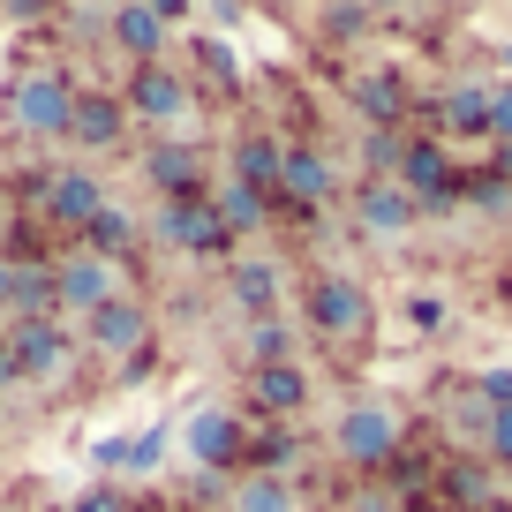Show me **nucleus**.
Instances as JSON below:
<instances>
[{
    "label": "nucleus",
    "mask_w": 512,
    "mask_h": 512,
    "mask_svg": "<svg viewBox=\"0 0 512 512\" xmlns=\"http://www.w3.org/2000/svg\"><path fill=\"white\" fill-rule=\"evenodd\" d=\"M181 452H189L196 467H211V475H234V467H249V430H241V415H226V407H196V415L181 422Z\"/></svg>",
    "instance_id": "1"
},
{
    "label": "nucleus",
    "mask_w": 512,
    "mask_h": 512,
    "mask_svg": "<svg viewBox=\"0 0 512 512\" xmlns=\"http://www.w3.org/2000/svg\"><path fill=\"white\" fill-rule=\"evenodd\" d=\"M339 460H347V467L400 460V415H392L384 400H354L347 415H339Z\"/></svg>",
    "instance_id": "2"
},
{
    "label": "nucleus",
    "mask_w": 512,
    "mask_h": 512,
    "mask_svg": "<svg viewBox=\"0 0 512 512\" xmlns=\"http://www.w3.org/2000/svg\"><path fill=\"white\" fill-rule=\"evenodd\" d=\"M68 113H76V91H68L61 76H16L8 83V121L23 128V136H68Z\"/></svg>",
    "instance_id": "3"
},
{
    "label": "nucleus",
    "mask_w": 512,
    "mask_h": 512,
    "mask_svg": "<svg viewBox=\"0 0 512 512\" xmlns=\"http://www.w3.org/2000/svg\"><path fill=\"white\" fill-rule=\"evenodd\" d=\"M309 324H317L324 339H354V332H369V294H362V279H347V272L309 279Z\"/></svg>",
    "instance_id": "4"
},
{
    "label": "nucleus",
    "mask_w": 512,
    "mask_h": 512,
    "mask_svg": "<svg viewBox=\"0 0 512 512\" xmlns=\"http://www.w3.org/2000/svg\"><path fill=\"white\" fill-rule=\"evenodd\" d=\"M151 234H159L166 249H181V256H219L226 249V226H219V211H211V196H181V204H166L159 219H151Z\"/></svg>",
    "instance_id": "5"
},
{
    "label": "nucleus",
    "mask_w": 512,
    "mask_h": 512,
    "mask_svg": "<svg viewBox=\"0 0 512 512\" xmlns=\"http://www.w3.org/2000/svg\"><path fill=\"white\" fill-rule=\"evenodd\" d=\"M8 354H16L23 384H53L68 369V354H76V339H68L53 317H38V324H8Z\"/></svg>",
    "instance_id": "6"
},
{
    "label": "nucleus",
    "mask_w": 512,
    "mask_h": 512,
    "mask_svg": "<svg viewBox=\"0 0 512 512\" xmlns=\"http://www.w3.org/2000/svg\"><path fill=\"white\" fill-rule=\"evenodd\" d=\"M83 339H91L98 354H144L151 347V309L136 302V294H113L106 309L83 317Z\"/></svg>",
    "instance_id": "7"
},
{
    "label": "nucleus",
    "mask_w": 512,
    "mask_h": 512,
    "mask_svg": "<svg viewBox=\"0 0 512 512\" xmlns=\"http://www.w3.org/2000/svg\"><path fill=\"white\" fill-rule=\"evenodd\" d=\"M113 294H121V279H113V264L106 256H68L61 272H53V309H83V317H91V309H106Z\"/></svg>",
    "instance_id": "8"
},
{
    "label": "nucleus",
    "mask_w": 512,
    "mask_h": 512,
    "mask_svg": "<svg viewBox=\"0 0 512 512\" xmlns=\"http://www.w3.org/2000/svg\"><path fill=\"white\" fill-rule=\"evenodd\" d=\"M400 189H407V204H452V151L437 144V136H422V144H407V159H400Z\"/></svg>",
    "instance_id": "9"
},
{
    "label": "nucleus",
    "mask_w": 512,
    "mask_h": 512,
    "mask_svg": "<svg viewBox=\"0 0 512 512\" xmlns=\"http://www.w3.org/2000/svg\"><path fill=\"white\" fill-rule=\"evenodd\" d=\"M189 98H196V91L174 76V68L151 61V68H136V76H128V98H121V106H136L144 121H189Z\"/></svg>",
    "instance_id": "10"
},
{
    "label": "nucleus",
    "mask_w": 512,
    "mask_h": 512,
    "mask_svg": "<svg viewBox=\"0 0 512 512\" xmlns=\"http://www.w3.org/2000/svg\"><path fill=\"white\" fill-rule=\"evenodd\" d=\"M166 23H181V8H113L106 31H113V46H121L136 68H151L159 46H166Z\"/></svg>",
    "instance_id": "11"
},
{
    "label": "nucleus",
    "mask_w": 512,
    "mask_h": 512,
    "mask_svg": "<svg viewBox=\"0 0 512 512\" xmlns=\"http://www.w3.org/2000/svg\"><path fill=\"white\" fill-rule=\"evenodd\" d=\"M98 211H106V189H98V174H83V166H68V174H53L46 181V219L53 226H91Z\"/></svg>",
    "instance_id": "12"
},
{
    "label": "nucleus",
    "mask_w": 512,
    "mask_h": 512,
    "mask_svg": "<svg viewBox=\"0 0 512 512\" xmlns=\"http://www.w3.org/2000/svg\"><path fill=\"white\" fill-rule=\"evenodd\" d=\"M121 128H128V106L113 91H76V113H68V136H76L83 151H106L121 144Z\"/></svg>",
    "instance_id": "13"
},
{
    "label": "nucleus",
    "mask_w": 512,
    "mask_h": 512,
    "mask_svg": "<svg viewBox=\"0 0 512 512\" xmlns=\"http://www.w3.org/2000/svg\"><path fill=\"white\" fill-rule=\"evenodd\" d=\"M437 136H490V83H452L445 98H430Z\"/></svg>",
    "instance_id": "14"
},
{
    "label": "nucleus",
    "mask_w": 512,
    "mask_h": 512,
    "mask_svg": "<svg viewBox=\"0 0 512 512\" xmlns=\"http://www.w3.org/2000/svg\"><path fill=\"white\" fill-rule=\"evenodd\" d=\"M354 219H362V234L392 241V234H407V226H415V204H407V189H400V181H369V189H362V204H354Z\"/></svg>",
    "instance_id": "15"
},
{
    "label": "nucleus",
    "mask_w": 512,
    "mask_h": 512,
    "mask_svg": "<svg viewBox=\"0 0 512 512\" xmlns=\"http://www.w3.org/2000/svg\"><path fill=\"white\" fill-rule=\"evenodd\" d=\"M279 196H287L294 211H317L324 196H332V166H324L309 144H294V151H287V166H279Z\"/></svg>",
    "instance_id": "16"
},
{
    "label": "nucleus",
    "mask_w": 512,
    "mask_h": 512,
    "mask_svg": "<svg viewBox=\"0 0 512 512\" xmlns=\"http://www.w3.org/2000/svg\"><path fill=\"white\" fill-rule=\"evenodd\" d=\"M249 400L264 407V415H294V407L309 400V369H302V362H272V369H256V377H249Z\"/></svg>",
    "instance_id": "17"
},
{
    "label": "nucleus",
    "mask_w": 512,
    "mask_h": 512,
    "mask_svg": "<svg viewBox=\"0 0 512 512\" xmlns=\"http://www.w3.org/2000/svg\"><path fill=\"white\" fill-rule=\"evenodd\" d=\"M151 181L166 189V204H181V196H204V159H196L189 144H159V151H151Z\"/></svg>",
    "instance_id": "18"
},
{
    "label": "nucleus",
    "mask_w": 512,
    "mask_h": 512,
    "mask_svg": "<svg viewBox=\"0 0 512 512\" xmlns=\"http://www.w3.org/2000/svg\"><path fill=\"white\" fill-rule=\"evenodd\" d=\"M279 166H287V151H279L272 136H241V144H234V181H241V189L272 196L279 189Z\"/></svg>",
    "instance_id": "19"
},
{
    "label": "nucleus",
    "mask_w": 512,
    "mask_h": 512,
    "mask_svg": "<svg viewBox=\"0 0 512 512\" xmlns=\"http://www.w3.org/2000/svg\"><path fill=\"white\" fill-rule=\"evenodd\" d=\"M159 460H166V430L106 437V445H98V467H113V475H159Z\"/></svg>",
    "instance_id": "20"
},
{
    "label": "nucleus",
    "mask_w": 512,
    "mask_h": 512,
    "mask_svg": "<svg viewBox=\"0 0 512 512\" xmlns=\"http://www.w3.org/2000/svg\"><path fill=\"white\" fill-rule=\"evenodd\" d=\"M354 106H362V121H369V128H400V113H407V83H400V76H362V83H354Z\"/></svg>",
    "instance_id": "21"
},
{
    "label": "nucleus",
    "mask_w": 512,
    "mask_h": 512,
    "mask_svg": "<svg viewBox=\"0 0 512 512\" xmlns=\"http://www.w3.org/2000/svg\"><path fill=\"white\" fill-rule=\"evenodd\" d=\"M211 211H219L226 241H234V234H256V226H264V211H272V196L241 189V181H219V196H211Z\"/></svg>",
    "instance_id": "22"
},
{
    "label": "nucleus",
    "mask_w": 512,
    "mask_h": 512,
    "mask_svg": "<svg viewBox=\"0 0 512 512\" xmlns=\"http://www.w3.org/2000/svg\"><path fill=\"white\" fill-rule=\"evenodd\" d=\"M490 482H497L490 460H452V467H445V497H452L460 512H490V505H497Z\"/></svg>",
    "instance_id": "23"
},
{
    "label": "nucleus",
    "mask_w": 512,
    "mask_h": 512,
    "mask_svg": "<svg viewBox=\"0 0 512 512\" xmlns=\"http://www.w3.org/2000/svg\"><path fill=\"white\" fill-rule=\"evenodd\" d=\"M83 241H91V256H106V264H121V256H136V219H128L121 204H106L91 226H83Z\"/></svg>",
    "instance_id": "24"
},
{
    "label": "nucleus",
    "mask_w": 512,
    "mask_h": 512,
    "mask_svg": "<svg viewBox=\"0 0 512 512\" xmlns=\"http://www.w3.org/2000/svg\"><path fill=\"white\" fill-rule=\"evenodd\" d=\"M226 287H234V302L249 309V317H272V302H279V264H234V272H226Z\"/></svg>",
    "instance_id": "25"
},
{
    "label": "nucleus",
    "mask_w": 512,
    "mask_h": 512,
    "mask_svg": "<svg viewBox=\"0 0 512 512\" xmlns=\"http://www.w3.org/2000/svg\"><path fill=\"white\" fill-rule=\"evenodd\" d=\"M234 512H294V482L287 475H241L234 482Z\"/></svg>",
    "instance_id": "26"
},
{
    "label": "nucleus",
    "mask_w": 512,
    "mask_h": 512,
    "mask_svg": "<svg viewBox=\"0 0 512 512\" xmlns=\"http://www.w3.org/2000/svg\"><path fill=\"white\" fill-rule=\"evenodd\" d=\"M287 347H294V332H287L279 317H256V324H249V362H256V369L287 362Z\"/></svg>",
    "instance_id": "27"
},
{
    "label": "nucleus",
    "mask_w": 512,
    "mask_h": 512,
    "mask_svg": "<svg viewBox=\"0 0 512 512\" xmlns=\"http://www.w3.org/2000/svg\"><path fill=\"white\" fill-rule=\"evenodd\" d=\"M362 159H369V181H377V174H400V159H407V136H400V128H369Z\"/></svg>",
    "instance_id": "28"
},
{
    "label": "nucleus",
    "mask_w": 512,
    "mask_h": 512,
    "mask_svg": "<svg viewBox=\"0 0 512 512\" xmlns=\"http://www.w3.org/2000/svg\"><path fill=\"white\" fill-rule=\"evenodd\" d=\"M482 460H490L497 475H512V407L490 415V430H482Z\"/></svg>",
    "instance_id": "29"
},
{
    "label": "nucleus",
    "mask_w": 512,
    "mask_h": 512,
    "mask_svg": "<svg viewBox=\"0 0 512 512\" xmlns=\"http://www.w3.org/2000/svg\"><path fill=\"white\" fill-rule=\"evenodd\" d=\"M490 144H497V151L512 144V76L490 83Z\"/></svg>",
    "instance_id": "30"
},
{
    "label": "nucleus",
    "mask_w": 512,
    "mask_h": 512,
    "mask_svg": "<svg viewBox=\"0 0 512 512\" xmlns=\"http://www.w3.org/2000/svg\"><path fill=\"white\" fill-rule=\"evenodd\" d=\"M324 31L332 38H362V31H377V16H369V8H324Z\"/></svg>",
    "instance_id": "31"
},
{
    "label": "nucleus",
    "mask_w": 512,
    "mask_h": 512,
    "mask_svg": "<svg viewBox=\"0 0 512 512\" xmlns=\"http://www.w3.org/2000/svg\"><path fill=\"white\" fill-rule=\"evenodd\" d=\"M467 196H475V204H490V211H505V196H512V189H505V174H497V166H482V174L467 181Z\"/></svg>",
    "instance_id": "32"
},
{
    "label": "nucleus",
    "mask_w": 512,
    "mask_h": 512,
    "mask_svg": "<svg viewBox=\"0 0 512 512\" xmlns=\"http://www.w3.org/2000/svg\"><path fill=\"white\" fill-rule=\"evenodd\" d=\"M407 317H415L422 332H445V302H437V294H415V302H407Z\"/></svg>",
    "instance_id": "33"
},
{
    "label": "nucleus",
    "mask_w": 512,
    "mask_h": 512,
    "mask_svg": "<svg viewBox=\"0 0 512 512\" xmlns=\"http://www.w3.org/2000/svg\"><path fill=\"white\" fill-rule=\"evenodd\" d=\"M76 512H128V497H121V490H83Z\"/></svg>",
    "instance_id": "34"
},
{
    "label": "nucleus",
    "mask_w": 512,
    "mask_h": 512,
    "mask_svg": "<svg viewBox=\"0 0 512 512\" xmlns=\"http://www.w3.org/2000/svg\"><path fill=\"white\" fill-rule=\"evenodd\" d=\"M16 384H23L16 377V354H8V332H0V392H16Z\"/></svg>",
    "instance_id": "35"
},
{
    "label": "nucleus",
    "mask_w": 512,
    "mask_h": 512,
    "mask_svg": "<svg viewBox=\"0 0 512 512\" xmlns=\"http://www.w3.org/2000/svg\"><path fill=\"white\" fill-rule=\"evenodd\" d=\"M497 174H505V189H512V144H505V151H497Z\"/></svg>",
    "instance_id": "36"
},
{
    "label": "nucleus",
    "mask_w": 512,
    "mask_h": 512,
    "mask_svg": "<svg viewBox=\"0 0 512 512\" xmlns=\"http://www.w3.org/2000/svg\"><path fill=\"white\" fill-rule=\"evenodd\" d=\"M505 68H512V46H505Z\"/></svg>",
    "instance_id": "37"
},
{
    "label": "nucleus",
    "mask_w": 512,
    "mask_h": 512,
    "mask_svg": "<svg viewBox=\"0 0 512 512\" xmlns=\"http://www.w3.org/2000/svg\"><path fill=\"white\" fill-rule=\"evenodd\" d=\"M490 512H512V505H490Z\"/></svg>",
    "instance_id": "38"
}]
</instances>
